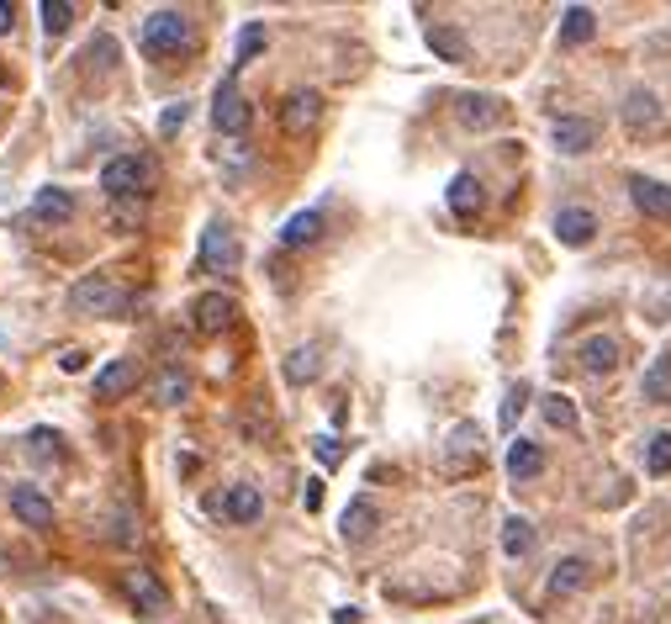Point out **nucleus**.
<instances>
[{"mask_svg":"<svg viewBox=\"0 0 671 624\" xmlns=\"http://www.w3.org/2000/svg\"><path fill=\"white\" fill-rule=\"evenodd\" d=\"M629 196H635V207H640L645 217H671V186H661V180L629 175Z\"/></svg>","mask_w":671,"mask_h":624,"instance_id":"nucleus-18","label":"nucleus"},{"mask_svg":"<svg viewBox=\"0 0 671 624\" xmlns=\"http://www.w3.org/2000/svg\"><path fill=\"white\" fill-rule=\"evenodd\" d=\"M545 418H550L555 429H566V434L582 424V418H576V408H571V397H561V392H550V397H545Z\"/></svg>","mask_w":671,"mask_h":624,"instance_id":"nucleus-31","label":"nucleus"},{"mask_svg":"<svg viewBox=\"0 0 671 624\" xmlns=\"http://www.w3.org/2000/svg\"><path fill=\"white\" fill-rule=\"evenodd\" d=\"M550 138H555V149H561V154H587L592 143H598V122H592V117H555Z\"/></svg>","mask_w":671,"mask_h":624,"instance_id":"nucleus-12","label":"nucleus"},{"mask_svg":"<svg viewBox=\"0 0 671 624\" xmlns=\"http://www.w3.org/2000/svg\"><path fill=\"white\" fill-rule=\"evenodd\" d=\"M645 402H671V355H661L645 371Z\"/></svg>","mask_w":671,"mask_h":624,"instance_id":"nucleus-30","label":"nucleus"},{"mask_svg":"<svg viewBox=\"0 0 671 624\" xmlns=\"http://www.w3.org/2000/svg\"><path fill=\"white\" fill-rule=\"evenodd\" d=\"M259 53H265V22H244V32H238V53H233V75L244 64H254Z\"/></svg>","mask_w":671,"mask_h":624,"instance_id":"nucleus-27","label":"nucleus"},{"mask_svg":"<svg viewBox=\"0 0 671 624\" xmlns=\"http://www.w3.org/2000/svg\"><path fill=\"white\" fill-rule=\"evenodd\" d=\"M339 529H344L349 545H365V540L381 529V508L370 503V498H354V503L344 508V524H339Z\"/></svg>","mask_w":671,"mask_h":624,"instance_id":"nucleus-17","label":"nucleus"},{"mask_svg":"<svg viewBox=\"0 0 671 624\" xmlns=\"http://www.w3.org/2000/svg\"><path fill=\"white\" fill-rule=\"evenodd\" d=\"M11 22H16V6H11V0H0V38L11 32Z\"/></svg>","mask_w":671,"mask_h":624,"instance_id":"nucleus-39","label":"nucleus"},{"mask_svg":"<svg viewBox=\"0 0 671 624\" xmlns=\"http://www.w3.org/2000/svg\"><path fill=\"white\" fill-rule=\"evenodd\" d=\"M32 217H37V223H69V217H74V196H69L64 186L37 191V201H32Z\"/></svg>","mask_w":671,"mask_h":624,"instance_id":"nucleus-21","label":"nucleus"},{"mask_svg":"<svg viewBox=\"0 0 671 624\" xmlns=\"http://www.w3.org/2000/svg\"><path fill=\"white\" fill-rule=\"evenodd\" d=\"M122 593L133 598L143 614H164V609H170V593H164V582H159L154 572H143V566L122 572Z\"/></svg>","mask_w":671,"mask_h":624,"instance_id":"nucleus-9","label":"nucleus"},{"mask_svg":"<svg viewBox=\"0 0 671 624\" xmlns=\"http://www.w3.org/2000/svg\"><path fill=\"white\" fill-rule=\"evenodd\" d=\"M138 387V360H106L96 371V397L101 402H117Z\"/></svg>","mask_w":671,"mask_h":624,"instance_id":"nucleus-13","label":"nucleus"},{"mask_svg":"<svg viewBox=\"0 0 671 624\" xmlns=\"http://www.w3.org/2000/svg\"><path fill=\"white\" fill-rule=\"evenodd\" d=\"M318 238H323V212H318V207H312V212H296L291 223L281 228V244H286V249H307V244H318Z\"/></svg>","mask_w":671,"mask_h":624,"instance_id":"nucleus-22","label":"nucleus"},{"mask_svg":"<svg viewBox=\"0 0 671 624\" xmlns=\"http://www.w3.org/2000/svg\"><path fill=\"white\" fill-rule=\"evenodd\" d=\"M217 513L228 524H254L259 513H265V498H259V487H249V482H238V487H228L217 498Z\"/></svg>","mask_w":671,"mask_h":624,"instance_id":"nucleus-11","label":"nucleus"},{"mask_svg":"<svg viewBox=\"0 0 671 624\" xmlns=\"http://www.w3.org/2000/svg\"><path fill=\"white\" fill-rule=\"evenodd\" d=\"M238 318V302L228 297V291H201V297L191 302V323H196V334H222Z\"/></svg>","mask_w":671,"mask_h":624,"instance_id":"nucleus-7","label":"nucleus"},{"mask_svg":"<svg viewBox=\"0 0 671 624\" xmlns=\"http://www.w3.org/2000/svg\"><path fill=\"white\" fill-rule=\"evenodd\" d=\"M502 550H508V556H529V550H534V524L513 513V519L502 524Z\"/></svg>","mask_w":671,"mask_h":624,"instance_id":"nucleus-29","label":"nucleus"},{"mask_svg":"<svg viewBox=\"0 0 671 624\" xmlns=\"http://www.w3.org/2000/svg\"><path fill=\"white\" fill-rule=\"evenodd\" d=\"M592 233H598V217H592L587 207H561L555 212V238H561L566 249L592 244Z\"/></svg>","mask_w":671,"mask_h":624,"instance_id":"nucleus-15","label":"nucleus"},{"mask_svg":"<svg viewBox=\"0 0 671 624\" xmlns=\"http://www.w3.org/2000/svg\"><path fill=\"white\" fill-rule=\"evenodd\" d=\"M180 397H185V371L170 365V371L159 376V402H180Z\"/></svg>","mask_w":671,"mask_h":624,"instance_id":"nucleus-36","label":"nucleus"},{"mask_svg":"<svg viewBox=\"0 0 671 624\" xmlns=\"http://www.w3.org/2000/svg\"><path fill=\"white\" fill-rule=\"evenodd\" d=\"M318 117H323L318 90H291V96L281 101V133L286 138H307L312 127H318Z\"/></svg>","mask_w":671,"mask_h":624,"instance_id":"nucleus-6","label":"nucleus"},{"mask_svg":"<svg viewBox=\"0 0 671 624\" xmlns=\"http://www.w3.org/2000/svg\"><path fill=\"white\" fill-rule=\"evenodd\" d=\"M148 180H154V170H148L143 159L122 154V159H111L106 170H101V191H106L111 201H127V196H143Z\"/></svg>","mask_w":671,"mask_h":624,"instance_id":"nucleus-4","label":"nucleus"},{"mask_svg":"<svg viewBox=\"0 0 671 624\" xmlns=\"http://www.w3.org/2000/svg\"><path fill=\"white\" fill-rule=\"evenodd\" d=\"M238 265V233L228 223H212L201 233V270L207 275H228Z\"/></svg>","mask_w":671,"mask_h":624,"instance_id":"nucleus-5","label":"nucleus"},{"mask_svg":"<svg viewBox=\"0 0 671 624\" xmlns=\"http://www.w3.org/2000/svg\"><path fill=\"white\" fill-rule=\"evenodd\" d=\"M302 503H307V513H318V508H323V482H318V476H312V482L302 487Z\"/></svg>","mask_w":671,"mask_h":624,"instance_id":"nucleus-38","label":"nucleus"},{"mask_svg":"<svg viewBox=\"0 0 671 624\" xmlns=\"http://www.w3.org/2000/svg\"><path fill=\"white\" fill-rule=\"evenodd\" d=\"M69 307L74 312H96V318H122L133 307V291H127L117 275H80L69 291Z\"/></svg>","mask_w":671,"mask_h":624,"instance_id":"nucleus-1","label":"nucleus"},{"mask_svg":"<svg viewBox=\"0 0 671 624\" xmlns=\"http://www.w3.org/2000/svg\"><path fill=\"white\" fill-rule=\"evenodd\" d=\"M286 376L291 381H312V376H318V350H312V344H307V350H296L286 360Z\"/></svg>","mask_w":671,"mask_h":624,"instance_id":"nucleus-32","label":"nucleus"},{"mask_svg":"<svg viewBox=\"0 0 671 624\" xmlns=\"http://www.w3.org/2000/svg\"><path fill=\"white\" fill-rule=\"evenodd\" d=\"M37 16H43V32H48V38H64V32L74 27V6H69V0H43V6H37Z\"/></svg>","mask_w":671,"mask_h":624,"instance_id":"nucleus-28","label":"nucleus"},{"mask_svg":"<svg viewBox=\"0 0 671 624\" xmlns=\"http://www.w3.org/2000/svg\"><path fill=\"white\" fill-rule=\"evenodd\" d=\"M312 450H318L323 466H339V439H333V434H318V439H312Z\"/></svg>","mask_w":671,"mask_h":624,"instance_id":"nucleus-37","label":"nucleus"},{"mask_svg":"<svg viewBox=\"0 0 671 624\" xmlns=\"http://www.w3.org/2000/svg\"><path fill=\"white\" fill-rule=\"evenodd\" d=\"M613 365H619V339L592 334V339L582 344V371H592V376H608Z\"/></svg>","mask_w":671,"mask_h":624,"instance_id":"nucleus-23","label":"nucleus"},{"mask_svg":"<svg viewBox=\"0 0 671 624\" xmlns=\"http://www.w3.org/2000/svg\"><path fill=\"white\" fill-rule=\"evenodd\" d=\"M645 466L656 471V476H666V471H671V434H656V439H650V450H645Z\"/></svg>","mask_w":671,"mask_h":624,"instance_id":"nucleus-33","label":"nucleus"},{"mask_svg":"<svg viewBox=\"0 0 671 624\" xmlns=\"http://www.w3.org/2000/svg\"><path fill=\"white\" fill-rule=\"evenodd\" d=\"M212 122H217V133H228V138H244L249 133V122H254V106L249 96L238 90V75H228L217 85V101H212Z\"/></svg>","mask_w":671,"mask_h":624,"instance_id":"nucleus-3","label":"nucleus"},{"mask_svg":"<svg viewBox=\"0 0 671 624\" xmlns=\"http://www.w3.org/2000/svg\"><path fill=\"white\" fill-rule=\"evenodd\" d=\"M455 117H460V127H471V133H492V127L508 117V106H502L497 96H460Z\"/></svg>","mask_w":671,"mask_h":624,"instance_id":"nucleus-10","label":"nucleus"},{"mask_svg":"<svg viewBox=\"0 0 671 624\" xmlns=\"http://www.w3.org/2000/svg\"><path fill=\"white\" fill-rule=\"evenodd\" d=\"M524 402H529V387L518 381V387L508 392V402H502V429H513L518 424V413H524Z\"/></svg>","mask_w":671,"mask_h":624,"instance_id":"nucleus-34","label":"nucleus"},{"mask_svg":"<svg viewBox=\"0 0 671 624\" xmlns=\"http://www.w3.org/2000/svg\"><path fill=\"white\" fill-rule=\"evenodd\" d=\"M471 466H481V429L476 424H455L450 439H444V471L465 476Z\"/></svg>","mask_w":671,"mask_h":624,"instance_id":"nucleus-8","label":"nucleus"},{"mask_svg":"<svg viewBox=\"0 0 671 624\" xmlns=\"http://www.w3.org/2000/svg\"><path fill=\"white\" fill-rule=\"evenodd\" d=\"M191 16L185 11H154L143 22V53H154V59H180L185 48H191Z\"/></svg>","mask_w":671,"mask_h":624,"instance_id":"nucleus-2","label":"nucleus"},{"mask_svg":"<svg viewBox=\"0 0 671 624\" xmlns=\"http://www.w3.org/2000/svg\"><path fill=\"white\" fill-rule=\"evenodd\" d=\"M592 32H598V16H592L587 6H566V16H561V48H582Z\"/></svg>","mask_w":671,"mask_h":624,"instance_id":"nucleus-24","label":"nucleus"},{"mask_svg":"<svg viewBox=\"0 0 671 624\" xmlns=\"http://www.w3.org/2000/svg\"><path fill=\"white\" fill-rule=\"evenodd\" d=\"M661 122H666L661 101L650 96V90H629V96H624V127H629V133H656Z\"/></svg>","mask_w":671,"mask_h":624,"instance_id":"nucleus-14","label":"nucleus"},{"mask_svg":"<svg viewBox=\"0 0 671 624\" xmlns=\"http://www.w3.org/2000/svg\"><path fill=\"white\" fill-rule=\"evenodd\" d=\"M185 117H191V106H185V101H175V106H164V117H159V133H164V138H175V133H180V127H185Z\"/></svg>","mask_w":671,"mask_h":624,"instance_id":"nucleus-35","label":"nucleus"},{"mask_svg":"<svg viewBox=\"0 0 671 624\" xmlns=\"http://www.w3.org/2000/svg\"><path fill=\"white\" fill-rule=\"evenodd\" d=\"M0 572H11V561H6V556H0Z\"/></svg>","mask_w":671,"mask_h":624,"instance_id":"nucleus-42","label":"nucleus"},{"mask_svg":"<svg viewBox=\"0 0 671 624\" xmlns=\"http://www.w3.org/2000/svg\"><path fill=\"white\" fill-rule=\"evenodd\" d=\"M545 471V450L534 445V439H513L508 445V476L513 482H529V476Z\"/></svg>","mask_w":671,"mask_h":624,"instance_id":"nucleus-20","label":"nucleus"},{"mask_svg":"<svg viewBox=\"0 0 671 624\" xmlns=\"http://www.w3.org/2000/svg\"><path fill=\"white\" fill-rule=\"evenodd\" d=\"M11 513H16L27 529H53V503H48L37 487H11Z\"/></svg>","mask_w":671,"mask_h":624,"instance_id":"nucleus-16","label":"nucleus"},{"mask_svg":"<svg viewBox=\"0 0 671 624\" xmlns=\"http://www.w3.org/2000/svg\"><path fill=\"white\" fill-rule=\"evenodd\" d=\"M481 207H487V191H481V180H476L471 170H460V175L450 180V212H455V217H476Z\"/></svg>","mask_w":671,"mask_h":624,"instance_id":"nucleus-19","label":"nucleus"},{"mask_svg":"<svg viewBox=\"0 0 671 624\" xmlns=\"http://www.w3.org/2000/svg\"><path fill=\"white\" fill-rule=\"evenodd\" d=\"M85 360H90L85 350H69V355H64V371H69V376H74V371H85Z\"/></svg>","mask_w":671,"mask_h":624,"instance_id":"nucleus-40","label":"nucleus"},{"mask_svg":"<svg viewBox=\"0 0 671 624\" xmlns=\"http://www.w3.org/2000/svg\"><path fill=\"white\" fill-rule=\"evenodd\" d=\"M360 619H365L360 609H339V614H333V624H360Z\"/></svg>","mask_w":671,"mask_h":624,"instance_id":"nucleus-41","label":"nucleus"},{"mask_svg":"<svg viewBox=\"0 0 671 624\" xmlns=\"http://www.w3.org/2000/svg\"><path fill=\"white\" fill-rule=\"evenodd\" d=\"M428 48H434L444 64H465V59H471V43H465L455 27H428Z\"/></svg>","mask_w":671,"mask_h":624,"instance_id":"nucleus-25","label":"nucleus"},{"mask_svg":"<svg viewBox=\"0 0 671 624\" xmlns=\"http://www.w3.org/2000/svg\"><path fill=\"white\" fill-rule=\"evenodd\" d=\"M587 572H592V566H587L582 556H566V561L550 572V593H582V587H587Z\"/></svg>","mask_w":671,"mask_h":624,"instance_id":"nucleus-26","label":"nucleus"}]
</instances>
